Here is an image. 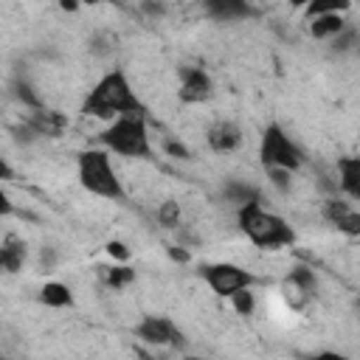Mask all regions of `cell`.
<instances>
[{
	"instance_id": "1",
	"label": "cell",
	"mask_w": 360,
	"mask_h": 360,
	"mask_svg": "<svg viewBox=\"0 0 360 360\" xmlns=\"http://www.w3.org/2000/svg\"><path fill=\"white\" fill-rule=\"evenodd\" d=\"M79 112L87 115V118H98V121L110 124L121 115H146V104L135 93L127 70L124 68H110L87 90Z\"/></svg>"
},
{
	"instance_id": "2",
	"label": "cell",
	"mask_w": 360,
	"mask_h": 360,
	"mask_svg": "<svg viewBox=\"0 0 360 360\" xmlns=\"http://www.w3.org/2000/svg\"><path fill=\"white\" fill-rule=\"evenodd\" d=\"M236 225L245 239L262 250H284L295 245V228L276 211H267L262 202H250L236 211Z\"/></svg>"
},
{
	"instance_id": "3",
	"label": "cell",
	"mask_w": 360,
	"mask_h": 360,
	"mask_svg": "<svg viewBox=\"0 0 360 360\" xmlns=\"http://www.w3.org/2000/svg\"><path fill=\"white\" fill-rule=\"evenodd\" d=\"M76 177H79V186L98 200H110V202L124 200L121 174L112 163V155L101 146H90L76 155Z\"/></svg>"
},
{
	"instance_id": "4",
	"label": "cell",
	"mask_w": 360,
	"mask_h": 360,
	"mask_svg": "<svg viewBox=\"0 0 360 360\" xmlns=\"http://www.w3.org/2000/svg\"><path fill=\"white\" fill-rule=\"evenodd\" d=\"M98 146L110 155L127 160H149L152 158V132L146 115H121L98 132Z\"/></svg>"
},
{
	"instance_id": "5",
	"label": "cell",
	"mask_w": 360,
	"mask_h": 360,
	"mask_svg": "<svg viewBox=\"0 0 360 360\" xmlns=\"http://www.w3.org/2000/svg\"><path fill=\"white\" fill-rule=\"evenodd\" d=\"M259 163H262L264 172H287V174H295L304 166L301 146L292 141V135L278 121H270L262 129V138H259Z\"/></svg>"
},
{
	"instance_id": "6",
	"label": "cell",
	"mask_w": 360,
	"mask_h": 360,
	"mask_svg": "<svg viewBox=\"0 0 360 360\" xmlns=\"http://www.w3.org/2000/svg\"><path fill=\"white\" fill-rule=\"evenodd\" d=\"M200 278L217 298H225V301H231L236 292L250 290L256 284V276L236 262H205L200 267Z\"/></svg>"
},
{
	"instance_id": "7",
	"label": "cell",
	"mask_w": 360,
	"mask_h": 360,
	"mask_svg": "<svg viewBox=\"0 0 360 360\" xmlns=\"http://www.w3.org/2000/svg\"><path fill=\"white\" fill-rule=\"evenodd\" d=\"M132 335L138 338V343H143L146 349H180L183 346V332L174 326L172 318L166 315H143L135 326H132Z\"/></svg>"
},
{
	"instance_id": "8",
	"label": "cell",
	"mask_w": 360,
	"mask_h": 360,
	"mask_svg": "<svg viewBox=\"0 0 360 360\" xmlns=\"http://www.w3.org/2000/svg\"><path fill=\"white\" fill-rule=\"evenodd\" d=\"M214 96V79L200 65H183L180 68V87L177 98L183 104H205Z\"/></svg>"
},
{
	"instance_id": "9",
	"label": "cell",
	"mask_w": 360,
	"mask_h": 360,
	"mask_svg": "<svg viewBox=\"0 0 360 360\" xmlns=\"http://www.w3.org/2000/svg\"><path fill=\"white\" fill-rule=\"evenodd\" d=\"M323 219L343 236H360V208L343 197H329L321 205Z\"/></svg>"
},
{
	"instance_id": "10",
	"label": "cell",
	"mask_w": 360,
	"mask_h": 360,
	"mask_svg": "<svg viewBox=\"0 0 360 360\" xmlns=\"http://www.w3.org/2000/svg\"><path fill=\"white\" fill-rule=\"evenodd\" d=\"M245 135H242V127L231 118H217L208 129H205V143L214 155H231L242 146Z\"/></svg>"
},
{
	"instance_id": "11",
	"label": "cell",
	"mask_w": 360,
	"mask_h": 360,
	"mask_svg": "<svg viewBox=\"0 0 360 360\" xmlns=\"http://www.w3.org/2000/svg\"><path fill=\"white\" fill-rule=\"evenodd\" d=\"M65 127H68V118L56 110H48V107H39L25 118V129L31 135H39V138H59L65 132Z\"/></svg>"
},
{
	"instance_id": "12",
	"label": "cell",
	"mask_w": 360,
	"mask_h": 360,
	"mask_svg": "<svg viewBox=\"0 0 360 360\" xmlns=\"http://www.w3.org/2000/svg\"><path fill=\"white\" fill-rule=\"evenodd\" d=\"M335 172H338L340 191L349 200L360 202V155H343V158H338Z\"/></svg>"
},
{
	"instance_id": "13",
	"label": "cell",
	"mask_w": 360,
	"mask_h": 360,
	"mask_svg": "<svg viewBox=\"0 0 360 360\" xmlns=\"http://www.w3.org/2000/svg\"><path fill=\"white\" fill-rule=\"evenodd\" d=\"M25 259H28V245H25V239L17 236V233H6V236H3V245H0V267H3L8 276H14V273H20V270L25 267Z\"/></svg>"
},
{
	"instance_id": "14",
	"label": "cell",
	"mask_w": 360,
	"mask_h": 360,
	"mask_svg": "<svg viewBox=\"0 0 360 360\" xmlns=\"http://www.w3.org/2000/svg\"><path fill=\"white\" fill-rule=\"evenodd\" d=\"M37 301H39L42 307H48V309H73V307H76V295H73L70 284L56 281V278L45 281V284L37 290Z\"/></svg>"
},
{
	"instance_id": "15",
	"label": "cell",
	"mask_w": 360,
	"mask_h": 360,
	"mask_svg": "<svg viewBox=\"0 0 360 360\" xmlns=\"http://www.w3.org/2000/svg\"><path fill=\"white\" fill-rule=\"evenodd\" d=\"M307 28H309V37H312V39L332 42L335 37H340V34L349 28V22H346V14L338 11V14H321V17L307 20Z\"/></svg>"
},
{
	"instance_id": "16",
	"label": "cell",
	"mask_w": 360,
	"mask_h": 360,
	"mask_svg": "<svg viewBox=\"0 0 360 360\" xmlns=\"http://www.w3.org/2000/svg\"><path fill=\"white\" fill-rule=\"evenodd\" d=\"M205 14L214 17L217 22H239L245 17L253 14V8L242 0H208L205 3Z\"/></svg>"
},
{
	"instance_id": "17",
	"label": "cell",
	"mask_w": 360,
	"mask_h": 360,
	"mask_svg": "<svg viewBox=\"0 0 360 360\" xmlns=\"http://www.w3.org/2000/svg\"><path fill=\"white\" fill-rule=\"evenodd\" d=\"M222 197H225L228 205H233V211H239V208H245L250 202H262L259 188L253 183H248V180H225Z\"/></svg>"
},
{
	"instance_id": "18",
	"label": "cell",
	"mask_w": 360,
	"mask_h": 360,
	"mask_svg": "<svg viewBox=\"0 0 360 360\" xmlns=\"http://www.w3.org/2000/svg\"><path fill=\"white\" fill-rule=\"evenodd\" d=\"M155 219H158V225L160 228H166V231H180L183 228V208H180V202L177 200H163L160 205H158V211H155Z\"/></svg>"
},
{
	"instance_id": "19",
	"label": "cell",
	"mask_w": 360,
	"mask_h": 360,
	"mask_svg": "<svg viewBox=\"0 0 360 360\" xmlns=\"http://www.w3.org/2000/svg\"><path fill=\"white\" fill-rule=\"evenodd\" d=\"M101 281L110 287V290H127L132 281H135V270L129 264H110V267H101Z\"/></svg>"
},
{
	"instance_id": "20",
	"label": "cell",
	"mask_w": 360,
	"mask_h": 360,
	"mask_svg": "<svg viewBox=\"0 0 360 360\" xmlns=\"http://www.w3.org/2000/svg\"><path fill=\"white\" fill-rule=\"evenodd\" d=\"M287 281H290V284L295 287V292H301V295H312V292L318 290V276H315V270L307 267V264H295V267L290 270Z\"/></svg>"
},
{
	"instance_id": "21",
	"label": "cell",
	"mask_w": 360,
	"mask_h": 360,
	"mask_svg": "<svg viewBox=\"0 0 360 360\" xmlns=\"http://www.w3.org/2000/svg\"><path fill=\"white\" fill-rule=\"evenodd\" d=\"M338 11H349V3L346 0H326V3H309L304 8V20H312V17H321V14H338Z\"/></svg>"
},
{
	"instance_id": "22",
	"label": "cell",
	"mask_w": 360,
	"mask_h": 360,
	"mask_svg": "<svg viewBox=\"0 0 360 360\" xmlns=\"http://www.w3.org/2000/svg\"><path fill=\"white\" fill-rule=\"evenodd\" d=\"M231 307H233V312H236V315L250 318V315L256 312V292H253V287H250V290L236 292V295L231 298Z\"/></svg>"
},
{
	"instance_id": "23",
	"label": "cell",
	"mask_w": 360,
	"mask_h": 360,
	"mask_svg": "<svg viewBox=\"0 0 360 360\" xmlns=\"http://www.w3.org/2000/svg\"><path fill=\"white\" fill-rule=\"evenodd\" d=\"M329 45H332V51H338V53H346V51H360V31L349 25V28H346L340 37H335Z\"/></svg>"
},
{
	"instance_id": "24",
	"label": "cell",
	"mask_w": 360,
	"mask_h": 360,
	"mask_svg": "<svg viewBox=\"0 0 360 360\" xmlns=\"http://www.w3.org/2000/svg\"><path fill=\"white\" fill-rule=\"evenodd\" d=\"M163 152H166L169 158H177V160H188V158H191V149H188L183 141L172 138V135L163 138Z\"/></svg>"
},
{
	"instance_id": "25",
	"label": "cell",
	"mask_w": 360,
	"mask_h": 360,
	"mask_svg": "<svg viewBox=\"0 0 360 360\" xmlns=\"http://www.w3.org/2000/svg\"><path fill=\"white\" fill-rule=\"evenodd\" d=\"M104 250H107V256H110L115 264H127V262H129V256H132V253H129V248H127L121 239H110V242L104 245Z\"/></svg>"
},
{
	"instance_id": "26",
	"label": "cell",
	"mask_w": 360,
	"mask_h": 360,
	"mask_svg": "<svg viewBox=\"0 0 360 360\" xmlns=\"http://www.w3.org/2000/svg\"><path fill=\"white\" fill-rule=\"evenodd\" d=\"M267 174V180L278 188V191H290V186H292V174H287V172H264Z\"/></svg>"
},
{
	"instance_id": "27",
	"label": "cell",
	"mask_w": 360,
	"mask_h": 360,
	"mask_svg": "<svg viewBox=\"0 0 360 360\" xmlns=\"http://www.w3.org/2000/svg\"><path fill=\"white\" fill-rule=\"evenodd\" d=\"M166 253H169V259L177 262V264H188V262H191V253H188L186 245H166Z\"/></svg>"
},
{
	"instance_id": "28",
	"label": "cell",
	"mask_w": 360,
	"mask_h": 360,
	"mask_svg": "<svg viewBox=\"0 0 360 360\" xmlns=\"http://www.w3.org/2000/svg\"><path fill=\"white\" fill-rule=\"evenodd\" d=\"M312 360H352V357L343 354V352H335V349H323V352L312 354Z\"/></svg>"
},
{
	"instance_id": "29",
	"label": "cell",
	"mask_w": 360,
	"mask_h": 360,
	"mask_svg": "<svg viewBox=\"0 0 360 360\" xmlns=\"http://www.w3.org/2000/svg\"><path fill=\"white\" fill-rule=\"evenodd\" d=\"M180 360H205V357H200V354H186V357H180Z\"/></svg>"
},
{
	"instance_id": "30",
	"label": "cell",
	"mask_w": 360,
	"mask_h": 360,
	"mask_svg": "<svg viewBox=\"0 0 360 360\" xmlns=\"http://www.w3.org/2000/svg\"><path fill=\"white\" fill-rule=\"evenodd\" d=\"M357 53H360V51H357Z\"/></svg>"
}]
</instances>
